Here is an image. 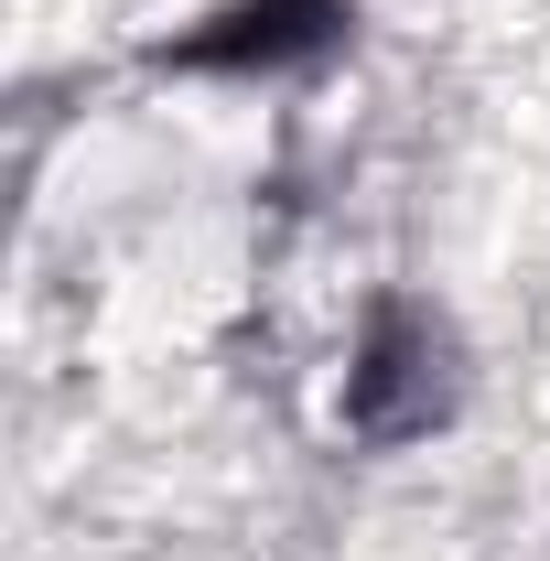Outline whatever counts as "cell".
I'll use <instances>...</instances> for the list:
<instances>
[{
    "label": "cell",
    "instance_id": "1",
    "mask_svg": "<svg viewBox=\"0 0 550 561\" xmlns=\"http://www.w3.org/2000/svg\"><path fill=\"white\" fill-rule=\"evenodd\" d=\"M465 400V346H454V324L411 302V291H389L378 313H367V335H356V367H345V432L356 443H421V432H443Z\"/></svg>",
    "mask_w": 550,
    "mask_h": 561
},
{
    "label": "cell",
    "instance_id": "2",
    "mask_svg": "<svg viewBox=\"0 0 550 561\" xmlns=\"http://www.w3.org/2000/svg\"><path fill=\"white\" fill-rule=\"evenodd\" d=\"M345 33H356V0H227L184 44H162V66H184V76H302L324 55H345Z\"/></svg>",
    "mask_w": 550,
    "mask_h": 561
}]
</instances>
